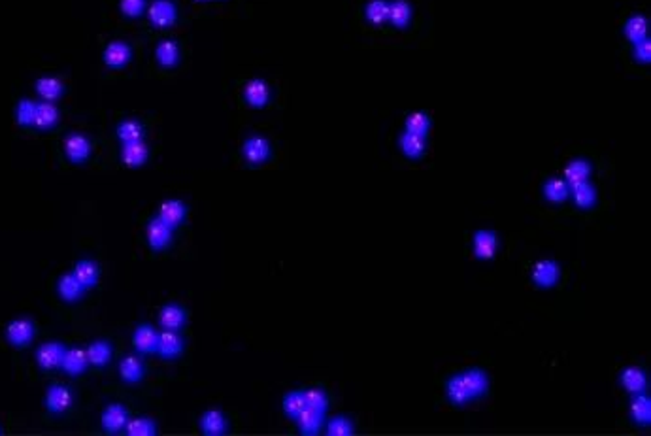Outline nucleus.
I'll list each match as a JSON object with an SVG mask.
<instances>
[{
    "instance_id": "1",
    "label": "nucleus",
    "mask_w": 651,
    "mask_h": 436,
    "mask_svg": "<svg viewBox=\"0 0 651 436\" xmlns=\"http://www.w3.org/2000/svg\"><path fill=\"white\" fill-rule=\"evenodd\" d=\"M4 336L10 346H14L17 350H25L27 346H31L36 336V323L29 318L14 320L4 331Z\"/></svg>"
},
{
    "instance_id": "2",
    "label": "nucleus",
    "mask_w": 651,
    "mask_h": 436,
    "mask_svg": "<svg viewBox=\"0 0 651 436\" xmlns=\"http://www.w3.org/2000/svg\"><path fill=\"white\" fill-rule=\"evenodd\" d=\"M146 236H148V248L153 253H163L170 248L174 229H170L159 218H153L149 219L148 225H146Z\"/></svg>"
},
{
    "instance_id": "3",
    "label": "nucleus",
    "mask_w": 651,
    "mask_h": 436,
    "mask_svg": "<svg viewBox=\"0 0 651 436\" xmlns=\"http://www.w3.org/2000/svg\"><path fill=\"white\" fill-rule=\"evenodd\" d=\"M74 405V393L62 383H53L46 391V410L51 415H61L68 412Z\"/></svg>"
},
{
    "instance_id": "4",
    "label": "nucleus",
    "mask_w": 651,
    "mask_h": 436,
    "mask_svg": "<svg viewBox=\"0 0 651 436\" xmlns=\"http://www.w3.org/2000/svg\"><path fill=\"white\" fill-rule=\"evenodd\" d=\"M62 148H64L66 159L74 164L86 163L87 159L91 157V151H93L91 140L87 138L86 134L81 133L66 134V138L62 142Z\"/></svg>"
},
{
    "instance_id": "5",
    "label": "nucleus",
    "mask_w": 651,
    "mask_h": 436,
    "mask_svg": "<svg viewBox=\"0 0 651 436\" xmlns=\"http://www.w3.org/2000/svg\"><path fill=\"white\" fill-rule=\"evenodd\" d=\"M186 351V340L179 335V331H164L159 333V342H157V355L164 361H176L183 355Z\"/></svg>"
},
{
    "instance_id": "6",
    "label": "nucleus",
    "mask_w": 651,
    "mask_h": 436,
    "mask_svg": "<svg viewBox=\"0 0 651 436\" xmlns=\"http://www.w3.org/2000/svg\"><path fill=\"white\" fill-rule=\"evenodd\" d=\"M531 278H533V283L536 287L551 289L553 285H557L559 280H561V265L557 261H553V259H542V261H538L533 266Z\"/></svg>"
},
{
    "instance_id": "7",
    "label": "nucleus",
    "mask_w": 651,
    "mask_h": 436,
    "mask_svg": "<svg viewBox=\"0 0 651 436\" xmlns=\"http://www.w3.org/2000/svg\"><path fill=\"white\" fill-rule=\"evenodd\" d=\"M132 59V47L131 44H127L123 40H114L110 42L108 46L104 47V53H102V61L104 64L112 68V70H121L125 68Z\"/></svg>"
},
{
    "instance_id": "8",
    "label": "nucleus",
    "mask_w": 651,
    "mask_h": 436,
    "mask_svg": "<svg viewBox=\"0 0 651 436\" xmlns=\"http://www.w3.org/2000/svg\"><path fill=\"white\" fill-rule=\"evenodd\" d=\"M157 342H159V331L149 323H140L132 333V348L142 357L153 355L157 351Z\"/></svg>"
},
{
    "instance_id": "9",
    "label": "nucleus",
    "mask_w": 651,
    "mask_h": 436,
    "mask_svg": "<svg viewBox=\"0 0 651 436\" xmlns=\"http://www.w3.org/2000/svg\"><path fill=\"white\" fill-rule=\"evenodd\" d=\"M127 421H129V410L123 405H108L101 415L104 433L112 436L125 433Z\"/></svg>"
},
{
    "instance_id": "10",
    "label": "nucleus",
    "mask_w": 651,
    "mask_h": 436,
    "mask_svg": "<svg viewBox=\"0 0 651 436\" xmlns=\"http://www.w3.org/2000/svg\"><path fill=\"white\" fill-rule=\"evenodd\" d=\"M461 378L465 382L470 400L483 398L489 393V376L480 366H472V368H468L465 372H461Z\"/></svg>"
},
{
    "instance_id": "11",
    "label": "nucleus",
    "mask_w": 651,
    "mask_h": 436,
    "mask_svg": "<svg viewBox=\"0 0 651 436\" xmlns=\"http://www.w3.org/2000/svg\"><path fill=\"white\" fill-rule=\"evenodd\" d=\"M61 370L70 378H78L81 374H86L89 370V359L84 348H66L64 355H62Z\"/></svg>"
},
{
    "instance_id": "12",
    "label": "nucleus",
    "mask_w": 651,
    "mask_h": 436,
    "mask_svg": "<svg viewBox=\"0 0 651 436\" xmlns=\"http://www.w3.org/2000/svg\"><path fill=\"white\" fill-rule=\"evenodd\" d=\"M149 23L157 29H166L172 27L178 19V10L172 4L170 0H155L148 8Z\"/></svg>"
},
{
    "instance_id": "13",
    "label": "nucleus",
    "mask_w": 651,
    "mask_h": 436,
    "mask_svg": "<svg viewBox=\"0 0 651 436\" xmlns=\"http://www.w3.org/2000/svg\"><path fill=\"white\" fill-rule=\"evenodd\" d=\"M64 350H66V346L61 342H44L36 350V363L46 372L57 370V368H61Z\"/></svg>"
},
{
    "instance_id": "14",
    "label": "nucleus",
    "mask_w": 651,
    "mask_h": 436,
    "mask_svg": "<svg viewBox=\"0 0 651 436\" xmlns=\"http://www.w3.org/2000/svg\"><path fill=\"white\" fill-rule=\"evenodd\" d=\"M187 214H189V210H187L186 203L172 198V201H164V203L159 204L155 218H159L163 223H166L170 229L176 231L187 219Z\"/></svg>"
},
{
    "instance_id": "15",
    "label": "nucleus",
    "mask_w": 651,
    "mask_h": 436,
    "mask_svg": "<svg viewBox=\"0 0 651 436\" xmlns=\"http://www.w3.org/2000/svg\"><path fill=\"white\" fill-rule=\"evenodd\" d=\"M498 236L495 233H491V231H478V233L474 234V240H472V249H474V255L476 259H480V261H493L496 255V251H498Z\"/></svg>"
},
{
    "instance_id": "16",
    "label": "nucleus",
    "mask_w": 651,
    "mask_h": 436,
    "mask_svg": "<svg viewBox=\"0 0 651 436\" xmlns=\"http://www.w3.org/2000/svg\"><path fill=\"white\" fill-rule=\"evenodd\" d=\"M119 378L123 380L125 383H140L144 380V376H146V365H144V359L142 355H125L121 361H119Z\"/></svg>"
},
{
    "instance_id": "17",
    "label": "nucleus",
    "mask_w": 651,
    "mask_h": 436,
    "mask_svg": "<svg viewBox=\"0 0 651 436\" xmlns=\"http://www.w3.org/2000/svg\"><path fill=\"white\" fill-rule=\"evenodd\" d=\"M157 318H159V325L164 331H179L187 323V310L179 304L168 303L161 306Z\"/></svg>"
},
{
    "instance_id": "18",
    "label": "nucleus",
    "mask_w": 651,
    "mask_h": 436,
    "mask_svg": "<svg viewBox=\"0 0 651 436\" xmlns=\"http://www.w3.org/2000/svg\"><path fill=\"white\" fill-rule=\"evenodd\" d=\"M57 293L61 296L64 303H78L81 300L84 296H86L87 289L76 280V276L72 272L62 274L61 278L57 280Z\"/></svg>"
},
{
    "instance_id": "19",
    "label": "nucleus",
    "mask_w": 651,
    "mask_h": 436,
    "mask_svg": "<svg viewBox=\"0 0 651 436\" xmlns=\"http://www.w3.org/2000/svg\"><path fill=\"white\" fill-rule=\"evenodd\" d=\"M229 431V420L221 410L212 408L202 413L201 418V433L206 436H221Z\"/></svg>"
},
{
    "instance_id": "20",
    "label": "nucleus",
    "mask_w": 651,
    "mask_h": 436,
    "mask_svg": "<svg viewBox=\"0 0 651 436\" xmlns=\"http://www.w3.org/2000/svg\"><path fill=\"white\" fill-rule=\"evenodd\" d=\"M242 153L249 164H263L270 157V144L263 136H251L244 142Z\"/></svg>"
},
{
    "instance_id": "21",
    "label": "nucleus",
    "mask_w": 651,
    "mask_h": 436,
    "mask_svg": "<svg viewBox=\"0 0 651 436\" xmlns=\"http://www.w3.org/2000/svg\"><path fill=\"white\" fill-rule=\"evenodd\" d=\"M620 383L628 395H638V393H646L648 389V376L640 366H627L621 372Z\"/></svg>"
},
{
    "instance_id": "22",
    "label": "nucleus",
    "mask_w": 651,
    "mask_h": 436,
    "mask_svg": "<svg viewBox=\"0 0 651 436\" xmlns=\"http://www.w3.org/2000/svg\"><path fill=\"white\" fill-rule=\"evenodd\" d=\"M244 99H246V102L251 108H264L268 104V101H270V89H268V86L264 84L263 79H249L248 84L244 86Z\"/></svg>"
},
{
    "instance_id": "23",
    "label": "nucleus",
    "mask_w": 651,
    "mask_h": 436,
    "mask_svg": "<svg viewBox=\"0 0 651 436\" xmlns=\"http://www.w3.org/2000/svg\"><path fill=\"white\" fill-rule=\"evenodd\" d=\"M149 148L144 144V140L140 142H125L121 144V161L131 168H138L142 164L148 163Z\"/></svg>"
},
{
    "instance_id": "24",
    "label": "nucleus",
    "mask_w": 651,
    "mask_h": 436,
    "mask_svg": "<svg viewBox=\"0 0 651 436\" xmlns=\"http://www.w3.org/2000/svg\"><path fill=\"white\" fill-rule=\"evenodd\" d=\"M87 359H89V366H93V368H106L110 365V361H112V355H114V348H112V344L108 340H93V342L89 344L86 348Z\"/></svg>"
},
{
    "instance_id": "25",
    "label": "nucleus",
    "mask_w": 651,
    "mask_h": 436,
    "mask_svg": "<svg viewBox=\"0 0 651 436\" xmlns=\"http://www.w3.org/2000/svg\"><path fill=\"white\" fill-rule=\"evenodd\" d=\"M59 108L55 106L53 102H36V112H34V123L32 127H36L40 131H49L59 123Z\"/></svg>"
},
{
    "instance_id": "26",
    "label": "nucleus",
    "mask_w": 651,
    "mask_h": 436,
    "mask_svg": "<svg viewBox=\"0 0 651 436\" xmlns=\"http://www.w3.org/2000/svg\"><path fill=\"white\" fill-rule=\"evenodd\" d=\"M630 420L635 421L638 427H650L651 425V400L646 393H638L630 398L628 406Z\"/></svg>"
},
{
    "instance_id": "27",
    "label": "nucleus",
    "mask_w": 651,
    "mask_h": 436,
    "mask_svg": "<svg viewBox=\"0 0 651 436\" xmlns=\"http://www.w3.org/2000/svg\"><path fill=\"white\" fill-rule=\"evenodd\" d=\"M72 274L76 276V280L84 285V287L89 291L91 287H94L97 283H99V278H101V266L97 265L94 261L91 259H81L78 261L74 268H72Z\"/></svg>"
},
{
    "instance_id": "28",
    "label": "nucleus",
    "mask_w": 651,
    "mask_h": 436,
    "mask_svg": "<svg viewBox=\"0 0 651 436\" xmlns=\"http://www.w3.org/2000/svg\"><path fill=\"white\" fill-rule=\"evenodd\" d=\"M296 425H298V433L304 436H316L321 433V428H323V413L316 412V410H311V408H304L303 412L298 413V418H296Z\"/></svg>"
},
{
    "instance_id": "29",
    "label": "nucleus",
    "mask_w": 651,
    "mask_h": 436,
    "mask_svg": "<svg viewBox=\"0 0 651 436\" xmlns=\"http://www.w3.org/2000/svg\"><path fill=\"white\" fill-rule=\"evenodd\" d=\"M34 89H36V93L40 94V99H42V101L53 102L57 101V99H61L62 93H64V84H62L61 78H55V76H42V78L36 79Z\"/></svg>"
},
{
    "instance_id": "30",
    "label": "nucleus",
    "mask_w": 651,
    "mask_h": 436,
    "mask_svg": "<svg viewBox=\"0 0 651 436\" xmlns=\"http://www.w3.org/2000/svg\"><path fill=\"white\" fill-rule=\"evenodd\" d=\"M446 397L453 406H465L466 402H470V395L466 391L461 374H453L446 380Z\"/></svg>"
},
{
    "instance_id": "31",
    "label": "nucleus",
    "mask_w": 651,
    "mask_h": 436,
    "mask_svg": "<svg viewBox=\"0 0 651 436\" xmlns=\"http://www.w3.org/2000/svg\"><path fill=\"white\" fill-rule=\"evenodd\" d=\"M591 176V164L585 161V159H574L570 163L565 166V181L572 187H576L578 183H583V181H587V178Z\"/></svg>"
},
{
    "instance_id": "32",
    "label": "nucleus",
    "mask_w": 651,
    "mask_h": 436,
    "mask_svg": "<svg viewBox=\"0 0 651 436\" xmlns=\"http://www.w3.org/2000/svg\"><path fill=\"white\" fill-rule=\"evenodd\" d=\"M155 57L157 62H159L161 66H164V68L176 66L179 61L178 42H174V40H161L155 47Z\"/></svg>"
},
{
    "instance_id": "33",
    "label": "nucleus",
    "mask_w": 651,
    "mask_h": 436,
    "mask_svg": "<svg viewBox=\"0 0 651 436\" xmlns=\"http://www.w3.org/2000/svg\"><path fill=\"white\" fill-rule=\"evenodd\" d=\"M400 149H403V153L406 157H410V159H421V157L425 155L426 151V142L425 136H419V134H411L406 133L404 131L400 134Z\"/></svg>"
},
{
    "instance_id": "34",
    "label": "nucleus",
    "mask_w": 651,
    "mask_h": 436,
    "mask_svg": "<svg viewBox=\"0 0 651 436\" xmlns=\"http://www.w3.org/2000/svg\"><path fill=\"white\" fill-rule=\"evenodd\" d=\"M116 134H117V138H119V142L125 144V142L144 140V134H146V131H144V125L140 123L138 119H125V121H121V123L117 125Z\"/></svg>"
},
{
    "instance_id": "35",
    "label": "nucleus",
    "mask_w": 651,
    "mask_h": 436,
    "mask_svg": "<svg viewBox=\"0 0 651 436\" xmlns=\"http://www.w3.org/2000/svg\"><path fill=\"white\" fill-rule=\"evenodd\" d=\"M544 196H546V201H550V203H565L568 195H570V185L566 183L565 179L561 178H551L548 179L542 187Z\"/></svg>"
},
{
    "instance_id": "36",
    "label": "nucleus",
    "mask_w": 651,
    "mask_h": 436,
    "mask_svg": "<svg viewBox=\"0 0 651 436\" xmlns=\"http://www.w3.org/2000/svg\"><path fill=\"white\" fill-rule=\"evenodd\" d=\"M411 8L406 0H393L389 4V19L396 29H406L410 25Z\"/></svg>"
},
{
    "instance_id": "37",
    "label": "nucleus",
    "mask_w": 651,
    "mask_h": 436,
    "mask_svg": "<svg viewBox=\"0 0 651 436\" xmlns=\"http://www.w3.org/2000/svg\"><path fill=\"white\" fill-rule=\"evenodd\" d=\"M125 435L129 436H155L157 435V423L151 418H129L127 421V427H125Z\"/></svg>"
},
{
    "instance_id": "38",
    "label": "nucleus",
    "mask_w": 651,
    "mask_h": 436,
    "mask_svg": "<svg viewBox=\"0 0 651 436\" xmlns=\"http://www.w3.org/2000/svg\"><path fill=\"white\" fill-rule=\"evenodd\" d=\"M572 198L578 208L587 210V208H593L595 203H597V191H595V187L591 183L583 181V183H578L576 187H572Z\"/></svg>"
},
{
    "instance_id": "39",
    "label": "nucleus",
    "mask_w": 651,
    "mask_h": 436,
    "mask_svg": "<svg viewBox=\"0 0 651 436\" xmlns=\"http://www.w3.org/2000/svg\"><path fill=\"white\" fill-rule=\"evenodd\" d=\"M281 408L283 413L291 420H296L298 413L306 408V400H304V391H289L283 400H281Z\"/></svg>"
},
{
    "instance_id": "40",
    "label": "nucleus",
    "mask_w": 651,
    "mask_h": 436,
    "mask_svg": "<svg viewBox=\"0 0 651 436\" xmlns=\"http://www.w3.org/2000/svg\"><path fill=\"white\" fill-rule=\"evenodd\" d=\"M304 400H306V406H308V408L321 413H325L327 410H329V405H331L327 391L321 389V387H308V389H304Z\"/></svg>"
},
{
    "instance_id": "41",
    "label": "nucleus",
    "mask_w": 651,
    "mask_h": 436,
    "mask_svg": "<svg viewBox=\"0 0 651 436\" xmlns=\"http://www.w3.org/2000/svg\"><path fill=\"white\" fill-rule=\"evenodd\" d=\"M366 21L372 25H383L389 19L387 0H370L365 10Z\"/></svg>"
},
{
    "instance_id": "42",
    "label": "nucleus",
    "mask_w": 651,
    "mask_h": 436,
    "mask_svg": "<svg viewBox=\"0 0 651 436\" xmlns=\"http://www.w3.org/2000/svg\"><path fill=\"white\" fill-rule=\"evenodd\" d=\"M431 123H433V121H431V117L426 116V114H423V112H413V114L406 117L404 129H406V133L426 136L429 129H431Z\"/></svg>"
},
{
    "instance_id": "43",
    "label": "nucleus",
    "mask_w": 651,
    "mask_h": 436,
    "mask_svg": "<svg viewBox=\"0 0 651 436\" xmlns=\"http://www.w3.org/2000/svg\"><path fill=\"white\" fill-rule=\"evenodd\" d=\"M325 433L329 436H351L355 433V425L346 415H336L325 425Z\"/></svg>"
},
{
    "instance_id": "44",
    "label": "nucleus",
    "mask_w": 651,
    "mask_h": 436,
    "mask_svg": "<svg viewBox=\"0 0 651 436\" xmlns=\"http://www.w3.org/2000/svg\"><path fill=\"white\" fill-rule=\"evenodd\" d=\"M646 32H648V23L643 16H633L625 25V34L633 44L646 40Z\"/></svg>"
},
{
    "instance_id": "45",
    "label": "nucleus",
    "mask_w": 651,
    "mask_h": 436,
    "mask_svg": "<svg viewBox=\"0 0 651 436\" xmlns=\"http://www.w3.org/2000/svg\"><path fill=\"white\" fill-rule=\"evenodd\" d=\"M34 112H36V102L31 99H23L17 102L16 106V121L19 127H32L34 123Z\"/></svg>"
},
{
    "instance_id": "46",
    "label": "nucleus",
    "mask_w": 651,
    "mask_h": 436,
    "mask_svg": "<svg viewBox=\"0 0 651 436\" xmlns=\"http://www.w3.org/2000/svg\"><path fill=\"white\" fill-rule=\"evenodd\" d=\"M121 14L131 19H136L146 12V0H121L119 2Z\"/></svg>"
},
{
    "instance_id": "47",
    "label": "nucleus",
    "mask_w": 651,
    "mask_h": 436,
    "mask_svg": "<svg viewBox=\"0 0 651 436\" xmlns=\"http://www.w3.org/2000/svg\"><path fill=\"white\" fill-rule=\"evenodd\" d=\"M635 55H636V59H638L640 62L650 61V57H651L650 42H648V40H642V42L635 44Z\"/></svg>"
},
{
    "instance_id": "48",
    "label": "nucleus",
    "mask_w": 651,
    "mask_h": 436,
    "mask_svg": "<svg viewBox=\"0 0 651 436\" xmlns=\"http://www.w3.org/2000/svg\"><path fill=\"white\" fill-rule=\"evenodd\" d=\"M196 2H208V0H196Z\"/></svg>"
},
{
    "instance_id": "49",
    "label": "nucleus",
    "mask_w": 651,
    "mask_h": 436,
    "mask_svg": "<svg viewBox=\"0 0 651 436\" xmlns=\"http://www.w3.org/2000/svg\"><path fill=\"white\" fill-rule=\"evenodd\" d=\"M0 435H2V428H0Z\"/></svg>"
}]
</instances>
